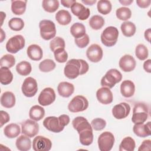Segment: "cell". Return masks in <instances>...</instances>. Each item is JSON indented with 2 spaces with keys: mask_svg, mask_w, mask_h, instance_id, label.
I'll return each instance as SVG.
<instances>
[{
  "mask_svg": "<svg viewBox=\"0 0 151 151\" xmlns=\"http://www.w3.org/2000/svg\"><path fill=\"white\" fill-rule=\"evenodd\" d=\"M119 31L115 27L110 26L106 28L102 32L100 39L102 44L108 47L114 46L118 39Z\"/></svg>",
  "mask_w": 151,
  "mask_h": 151,
  "instance_id": "3",
  "label": "cell"
},
{
  "mask_svg": "<svg viewBox=\"0 0 151 151\" xmlns=\"http://www.w3.org/2000/svg\"><path fill=\"white\" fill-rule=\"evenodd\" d=\"M65 41L60 37L54 38L50 42V48L52 52L59 48H65Z\"/></svg>",
  "mask_w": 151,
  "mask_h": 151,
  "instance_id": "44",
  "label": "cell"
},
{
  "mask_svg": "<svg viewBox=\"0 0 151 151\" xmlns=\"http://www.w3.org/2000/svg\"><path fill=\"white\" fill-rule=\"evenodd\" d=\"M119 65L122 71L130 72L135 68L136 62L133 57L129 54H126L120 58Z\"/></svg>",
  "mask_w": 151,
  "mask_h": 151,
  "instance_id": "18",
  "label": "cell"
},
{
  "mask_svg": "<svg viewBox=\"0 0 151 151\" xmlns=\"http://www.w3.org/2000/svg\"><path fill=\"white\" fill-rule=\"evenodd\" d=\"M114 135L110 132H104L98 137V146L100 151H110L114 144Z\"/></svg>",
  "mask_w": 151,
  "mask_h": 151,
  "instance_id": "7",
  "label": "cell"
},
{
  "mask_svg": "<svg viewBox=\"0 0 151 151\" xmlns=\"http://www.w3.org/2000/svg\"><path fill=\"white\" fill-rule=\"evenodd\" d=\"M16 71L19 75L26 76L31 73L32 67L29 62L22 61L17 64L16 66Z\"/></svg>",
  "mask_w": 151,
  "mask_h": 151,
  "instance_id": "35",
  "label": "cell"
},
{
  "mask_svg": "<svg viewBox=\"0 0 151 151\" xmlns=\"http://www.w3.org/2000/svg\"><path fill=\"white\" fill-rule=\"evenodd\" d=\"M21 132L29 137H33L39 132V124L35 120L27 119L21 123Z\"/></svg>",
  "mask_w": 151,
  "mask_h": 151,
  "instance_id": "10",
  "label": "cell"
},
{
  "mask_svg": "<svg viewBox=\"0 0 151 151\" xmlns=\"http://www.w3.org/2000/svg\"><path fill=\"white\" fill-rule=\"evenodd\" d=\"M149 116L148 106L143 103H136L133 109L132 121L134 124L144 123Z\"/></svg>",
  "mask_w": 151,
  "mask_h": 151,
  "instance_id": "2",
  "label": "cell"
},
{
  "mask_svg": "<svg viewBox=\"0 0 151 151\" xmlns=\"http://www.w3.org/2000/svg\"><path fill=\"white\" fill-rule=\"evenodd\" d=\"M41 37L45 40L53 39L56 34L55 24L50 20L43 19L39 23Z\"/></svg>",
  "mask_w": 151,
  "mask_h": 151,
  "instance_id": "5",
  "label": "cell"
},
{
  "mask_svg": "<svg viewBox=\"0 0 151 151\" xmlns=\"http://www.w3.org/2000/svg\"><path fill=\"white\" fill-rule=\"evenodd\" d=\"M123 34L127 37H132L136 32V28L134 24L130 21H124L120 27Z\"/></svg>",
  "mask_w": 151,
  "mask_h": 151,
  "instance_id": "31",
  "label": "cell"
},
{
  "mask_svg": "<svg viewBox=\"0 0 151 151\" xmlns=\"http://www.w3.org/2000/svg\"><path fill=\"white\" fill-rule=\"evenodd\" d=\"M151 122H148L146 124L139 123L134 124L133 127V131L134 133L140 137H145L149 136L151 134L150 127Z\"/></svg>",
  "mask_w": 151,
  "mask_h": 151,
  "instance_id": "19",
  "label": "cell"
},
{
  "mask_svg": "<svg viewBox=\"0 0 151 151\" xmlns=\"http://www.w3.org/2000/svg\"><path fill=\"white\" fill-rule=\"evenodd\" d=\"M72 124L78 133L86 129L92 127L88 120L83 116H78L74 119L72 121Z\"/></svg>",
  "mask_w": 151,
  "mask_h": 151,
  "instance_id": "26",
  "label": "cell"
},
{
  "mask_svg": "<svg viewBox=\"0 0 151 151\" xmlns=\"http://www.w3.org/2000/svg\"><path fill=\"white\" fill-rule=\"evenodd\" d=\"M55 19L59 24L66 25L71 22V15L68 11L61 9L58 11L55 14Z\"/></svg>",
  "mask_w": 151,
  "mask_h": 151,
  "instance_id": "29",
  "label": "cell"
},
{
  "mask_svg": "<svg viewBox=\"0 0 151 151\" xmlns=\"http://www.w3.org/2000/svg\"><path fill=\"white\" fill-rule=\"evenodd\" d=\"M57 91L60 96L63 97H69L74 91V86L72 83L62 81L58 85Z\"/></svg>",
  "mask_w": 151,
  "mask_h": 151,
  "instance_id": "21",
  "label": "cell"
},
{
  "mask_svg": "<svg viewBox=\"0 0 151 151\" xmlns=\"http://www.w3.org/2000/svg\"><path fill=\"white\" fill-rule=\"evenodd\" d=\"M55 60L60 63H64L68 59V54L65 48H59L54 52Z\"/></svg>",
  "mask_w": 151,
  "mask_h": 151,
  "instance_id": "45",
  "label": "cell"
},
{
  "mask_svg": "<svg viewBox=\"0 0 151 151\" xmlns=\"http://www.w3.org/2000/svg\"><path fill=\"white\" fill-rule=\"evenodd\" d=\"M45 116V110L44 108L38 105L32 106L29 111V117L31 119L36 122L41 120Z\"/></svg>",
  "mask_w": 151,
  "mask_h": 151,
  "instance_id": "27",
  "label": "cell"
},
{
  "mask_svg": "<svg viewBox=\"0 0 151 151\" xmlns=\"http://www.w3.org/2000/svg\"><path fill=\"white\" fill-rule=\"evenodd\" d=\"M52 147V142L42 136H37L32 142V149L35 151H48Z\"/></svg>",
  "mask_w": 151,
  "mask_h": 151,
  "instance_id": "12",
  "label": "cell"
},
{
  "mask_svg": "<svg viewBox=\"0 0 151 151\" xmlns=\"http://www.w3.org/2000/svg\"><path fill=\"white\" fill-rule=\"evenodd\" d=\"M88 107V101L83 96L78 95L73 98L68 105V109L72 113L86 110Z\"/></svg>",
  "mask_w": 151,
  "mask_h": 151,
  "instance_id": "6",
  "label": "cell"
},
{
  "mask_svg": "<svg viewBox=\"0 0 151 151\" xmlns=\"http://www.w3.org/2000/svg\"><path fill=\"white\" fill-rule=\"evenodd\" d=\"M27 1H11V11L15 15H21L26 10Z\"/></svg>",
  "mask_w": 151,
  "mask_h": 151,
  "instance_id": "30",
  "label": "cell"
},
{
  "mask_svg": "<svg viewBox=\"0 0 151 151\" xmlns=\"http://www.w3.org/2000/svg\"><path fill=\"white\" fill-rule=\"evenodd\" d=\"M55 97L56 96L54 89L51 87H46L41 91L38 101L41 106H47L51 104L55 101Z\"/></svg>",
  "mask_w": 151,
  "mask_h": 151,
  "instance_id": "11",
  "label": "cell"
},
{
  "mask_svg": "<svg viewBox=\"0 0 151 151\" xmlns=\"http://www.w3.org/2000/svg\"><path fill=\"white\" fill-rule=\"evenodd\" d=\"M70 33L75 38H79L86 34L85 26L80 22L73 24L70 28Z\"/></svg>",
  "mask_w": 151,
  "mask_h": 151,
  "instance_id": "32",
  "label": "cell"
},
{
  "mask_svg": "<svg viewBox=\"0 0 151 151\" xmlns=\"http://www.w3.org/2000/svg\"><path fill=\"white\" fill-rule=\"evenodd\" d=\"M81 2L86 4V5H93L94 4H95L96 2V0H82Z\"/></svg>",
  "mask_w": 151,
  "mask_h": 151,
  "instance_id": "56",
  "label": "cell"
},
{
  "mask_svg": "<svg viewBox=\"0 0 151 151\" xmlns=\"http://www.w3.org/2000/svg\"><path fill=\"white\" fill-rule=\"evenodd\" d=\"M71 11L74 15L81 21L87 19L90 14V11L88 8L85 7L83 4L77 2L72 5Z\"/></svg>",
  "mask_w": 151,
  "mask_h": 151,
  "instance_id": "16",
  "label": "cell"
},
{
  "mask_svg": "<svg viewBox=\"0 0 151 151\" xmlns=\"http://www.w3.org/2000/svg\"><path fill=\"white\" fill-rule=\"evenodd\" d=\"M0 113H1V127H2L4 124H5V123H8L9 121L10 117L9 114L4 110H1L0 111Z\"/></svg>",
  "mask_w": 151,
  "mask_h": 151,
  "instance_id": "49",
  "label": "cell"
},
{
  "mask_svg": "<svg viewBox=\"0 0 151 151\" xmlns=\"http://www.w3.org/2000/svg\"><path fill=\"white\" fill-rule=\"evenodd\" d=\"M27 53L28 57L33 61H40L42 58V48L37 44H31L27 48Z\"/></svg>",
  "mask_w": 151,
  "mask_h": 151,
  "instance_id": "22",
  "label": "cell"
},
{
  "mask_svg": "<svg viewBox=\"0 0 151 151\" xmlns=\"http://www.w3.org/2000/svg\"><path fill=\"white\" fill-rule=\"evenodd\" d=\"M116 15L119 19L126 21L131 18L132 11L129 8L120 7L117 9Z\"/></svg>",
  "mask_w": 151,
  "mask_h": 151,
  "instance_id": "40",
  "label": "cell"
},
{
  "mask_svg": "<svg viewBox=\"0 0 151 151\" xmlns=\"http://www.w3.org/2000/svg\"><path fill=\"white\" fill-rule=\"evenodd\" d=\"M21 90L23 94L28 97L34 96L38 91V84L36 80L31 77L26 78L22 85Z\"/></svg>",
  "mask_w": 151,
  "mask_h": 151,
  "instance_id": "9",
  "label": "cell"
},
{
  "mask_svg": "<svg viewBox=\"0 0 151 151\" xmlns=\"http://www.w3.org/2000/svg\"><path fill=\"white\" fill-rule=\"evenodd\" d=\"M130 111V106L125 102H122L115 105L112 109L113 116L116 119H123L127 117Z\"/></svg>",
  "mask_w": 151,
  "mask_h": 151,
  "instance_id": "15",
  "label": "cell"
},
{
  "mask_svg": "<svg viewBox=\"0 0 151 151\" xmlns=\"http://www.w3.org/2000/svg\"><path fill=\"white\" fill-rule=\"evenodd\" d=\"M135 55L140 60H146L149 55L147 48L142 44H138L135 49Z\"/></svg>",
  "mask_w": 151,
  "mask_h": 151,
  "instance_id": "43",
  "label": "cell"
},
{
  "mask_svg": "<svg viewBox=\"0 0 151 151\" xmlns=\"http://www.w3.org/2000/svg\"><path fill=\"white\" fill-rule=\"evenodd\" d=\"M91 126L93 130L100 131L105 128L106 126V122L101 118H96L91 121Z\"/></svg>",
  "mask_w": 151,
  "mask_h": 151,
  "instance_id": "46",
  "label": "cell"
},
{
  "mask_svg": "<svg viewBox=\"0 0 151 151\" xmlns=\"http://www.w3.org/2000/svg\"><path fill=\"white\" fill-rule=\"evenodd\" d=\"M151 150V140L149 139L145 140L140 146H139L138 150L139 151H144L148 150L150 151Z\"/></svg>",
  "mask_w": 151,
  "mask_h": 151,
  "instance_id": "48",
  "label": "cell"
},
{
  "mask_svg": "<svg viewBox=\"0 0 151 151\" xmlns=\"http://www.w3.org/2000/svg\"><path fill=\"white\" fill-rule=\"evenodd\" d=\"M43 125L48 130L54 133H60L63 131L64 127L61 124L58 117L48 116L43 121Z\"/></svg>",
  "mask_w": 151,
  "mask_h": 151,
  "instance_id": "13",
  "label": "cell"
},
{
  "mask_svg": "<svg viewBox=\"0 0 151 151\" xmlns=\"http://www.w3.org/2000/svg\"><path fill=\"white\" fill-rule=\"evenodd\" d=\"M1 42H2L3 41V40L5 38V34L4 32V31L2 30V29H1Z\"/></svg>",
  "mask_w": 151,
  "mask_h": 151,
  "instance_id": "57",
  "label": "cell"
},
{
  "mask_svg": "<svg viewBox=\"0 0 151 151\" xmlns=\"http://www.w3.org/2000/svg\"><path fill=\"white\" fill-rule=\"evenodd\" d=\"M76 2L77 1L76 0H61V4L66 8H71L72 5Z\"/></svg>",
  "mask_w": 151,
  "mask_h": 151,
  "instance_id": "53",
  "label": "cell"
},
{
  "mask_svg": "<svg viewBox=\"0 0 151 151\" xmlns=\"http://www.w3.org/2000/svg\"><path fill=\"white\" fill-rule=\"evenodd\" d=\"M8 26L11 29L19 31L23 29L24 27V22L20 18H12L9 21Z\"/></svg>",
  "mask_w": 151,
  "mask_h": 151,
  "instance_id": "41",
  "label": "cell"
},
{
  "mask_svg": "<svg viewBox=\"0 0 151 151\" xmlns=\"http://www.w3.org/2000/svg\"><path fill=\"white\" fill-rule=\"evenodd\" d=\"M56 64L55 62L51 59H45L41 61L38 65L41 71L47 73L52 71L55 68Z\"/></svg>",
  "mask_w": 151,
  "mask_h": 151,
  "instance_id": "39",
  "label": "cell"
},
{
  "mask_svg": "<svg viewBox=\"0 0 151 151\" xmlns=\"http://www.w3.org/2000/svg\"><path fill=\"white\" fill-rule=\"evenodd\" d=\"M13 80V74L9 68L1 67L0 68V82L3 85L10 84Z\"/></svg>",
  "mask_w": 151,
  "mask_h": 151,
  "instance_id": "34",
  "label": "cell"
},
{
  "mask_svg": "<svg viewBox=\"0 0 151 151\" xmlns=\"http://www.w3.org/2000/svg\"><path fill=\"white\" fill-rule=\"evenodd\" d=\"M150 0H137V5L141 8H146L149 7L150 5Z\"/></svg>",
  "mask_w": 151,
  "mask_h": 151,
  "instance_id": "51",
  "label": "cell"
},
{
  "mask_svg": "<svg viewBox=\"0 0 151 151\" xmlns=\"http://www.w3.org/2000/svg\"><path fill=\"white\" fill-rule=\"evenodd\" d=\"M150 35H151V29H150V28H148L147 29H146L145 31V34H144L145 39L148 42L150 41Z\"/></svg>",
  "mask_w": 151,
  "mask_h": 151,
  "instance_id": "54",
  "label": "cell"
},
{
  "mask_svg": "<svg viewBox=\"0 0 151 151\" xmlns=\"http://www.w3.org/2000/svg\"><path fill=\"white\" fill-rule=\"evenodd\" d=\"M42 6L44 11L50 13H53L59 7V1L57 0H44Z\"/></svg>",
  "mask_w": 151,
  "mask_h": 151,
  "instance_id": "37",
  "label": "cell"
},
{
  "mask_svg": "<svg viewBox=\"0 0 151 151\" xmlns=\"http://www.w3.org/2000/svg\"><path fill=\"white\" fill-rule=\"evenodd\" d=\"M4 133L6 137L13 139L17 137L21 133V129L18 124L11 123L6 126L4 129Z\"/></svg>",
  "mask_w": 151,
  "mask_h": 151,
  "instance_id": "28",
  "label": "cell"
},
{
  "mask_svg": "<svg viewBox=\"0 0 151 151\" xmlns=\"http://www.w3.org/2000/svg\"><path fill=\"white\" fill-rule=\"evenodd\" d=\"M89 69L88 63L83 59H71L68 61L64 68L65 77L69 79H74L78 76L86 74Z\"/></svg>",
  "mask_w": 151,
  "mask_h": 151,
  "instance_id": "1",
  "label": "cell"
},
{
  "mask_svg": "<svg viewBox=\"0 0 151 151\" xmlns=\"http://www.w3.org/2000/svg\"><path fill=\"white\" fill-rule=\"evenodd\" d=\"M136 146L134 140L130 137L127 136L123 139L121 143L119 145V151H133Z\"/></svg>",
  "mask_w": 151,
  "mask_h": 151,
  "instance_id": "33",
  "label": "cell"
},
{
  "mask_svg": "<svg viewBox=\"0 0 151 151\" xmlns=\"http://www.w3.org/2000/svg\"><path fill=\"white\" fill-rule=\"evenodd\" d=\"M74 42L76 45L80 48H83L88 45L90 42V38L87 34H85L83 37L79 38H74Z\"/></svg>",
  "mask_w": 151,
  "mask_h": 151,
  "instance_id": "47",
  "label": "cell"
},
{
  "mask_svg": "<svg viewBox=\"0 0 151 151\" xmlns=\"http://www.w3.org/2000/svg\"><path fill=\"white\" fill-rule=\"evenodd\" d=\"M15 64V58L11 54H5L3 55L0 60L1 67H6L10 68Z\"/></svg>",
  "mask_w": 151,
  "mask_h": 151,
  "instance_id": "42",
  "label": "cell"
},
{
  "mask_svg": "<svg viewBox=\"0 0 151 151\" xmlns=\"http://www.w3.org/2000/svg\"><path fill=\"white\" fill-rule=\"evenodd\" d=\"M120 92L123 96L126 98L132 97L135 92V85L129 80H124L120 85Z\"/></svg>",
  "mask_w": 151,
  "mask_h": 151,
  "instance_id": "20",
  "label": "cell"
},
{
  "mask_svg": "<svg viewBox=\"0 0 151 151\" xmlns=\"http://www.w3.org/2000/svg\"><path fill=\"white\" fill-rule=\"evenodd\" d=\"M143 68L146 72L149 73H151V60L150 59H148L144 62Z\"/></svg>",
  "mask_w": 151,
  "mask_h": 151,
  "instance_id": "52",
  "label": "cell"
},
{
  "mask_svg": "<svg viewBox=\"0 0 151 151\" xmlns=\"http://www.w3.org/2000/svg\"><path fill=\"white\" fill-rule=\"evenodd\" d=\"M88 22L92 29L94 30H99L104 26L105 21L101 16L95 15L89 19Z\"/></svg>",
  "mask_w": 151,
  "mask_h": 151,
  "instance_id": "36",
  "label": "cell"
},
{
  "mask_svg": "<svg viewBox=\"0 0 151 151\" xmlns=\"http://www.w3.org/2000/svg\"><path fill=\"white\" fill-rule=\"evenodd\" d=\"M103 52L101 47L97 44H91L86 51L87 58L93 63H98L103 58Z\"/></svg>",
  "mask_w": 151,
  "mask_h": 151,
  "instance_id": "14",
  "label": "cell"
},
{
  "mask_svg": "<svg viewBox=\"0 0 151 151\" xmlns=\"http://www.w3.org/2000/svg\"><path fill=\"white\" fill-rule=\"evenodd\" d=\"M25 45V40L21 35H16L10 38L6 44V50L12 54H15L22 50Z\"/></svg>",
  "mask_w": 151,
  "mask_h": 151,
  "instance_id": "8",
  "label": "cell"
},
{
  "mask_svg": "<svg viewBox=\"0 0 151 151\" xmlns=\"http://www.w3.org/2000/svg\"><path fill=\"white\" fill-rule=\"evenodd\" d=\"M79 134V140L81 145L84 146H89L93 142V128L86 129L80 132Z\"/></svg>",
  "mask_w": 151,
  "mask_h": 151,
  "instance_id": "23",
  "label": "cell"
},
{
  "mask_svg": "<svg viewBox=\"0 0 151 151\" xmlns=\"http://www.w3.org/2000/svg\"><path fill=\"white\" fill-rule=\"evenodd\" d=\"M96 97L97 100L103 104H109L112 103L113 96L109 88L102 87L97 90L96 92Z\"/></svg>",
  "mask_w": 151,
  "mask_h": 151,
  "instance_id": "17",
  "label": "cell"
},
{
  "mask_svg": "<svg viewBox=\"0 0 151 151\" xmlns=\"http://www.w3.org/2000/svg\"><path fill=\"white\" fill-rule=\"evenodd\" d=\"M59 120L61 123V124L65 127V126L68 125V123H70V117L67 114H61L58 117Z\"/></svg>",
  "mask_w": 151,
  "mask_h": 151,
  "instance_id": "50",
  "label": "cell"
},
{
  "mask_svg": "<svg viewBox=\"0 0 151 151\" xmlns=\"http://www.w3.org/2000/svg\"><path fill=\"white\" fill-rule=\"evenodd\" d=\"M122 79V73L116 68H111L107 71L101 80V86L109 88H113L116 83L121 81Z\"/></svg>",
  "mask_w": 151,
  "mask_h": 151,
  "instance_id": "4",
  "label": "cell"
},
{
  "mask_svg": "<svg viewBox=\"0 0 151 151\" xmlns=\"http://www.w3.org/2000/svg\"><path fill=\"white\" fill-rule=\"evenodd\" d=\"M15 96L11 91H5L1 97V104L5 108H12L15 104Z\"/></svg>",
  "mask_w": 151,
  "mask_h": 151,
  "instance_id": "24",
  "label": "cell"
},
{
  "mask_svg": "<svg viewBox=\"0 0 151 151\" xmlns=\"http://www.w3.org/2000/svg\"><path fill=\"white\" fill-rule=\"evenodd\" d=\"M97 8L99 12L103 15H107L111 12L112 5L109 1L100 0L97 2Z\"/></svg>",
  "mask_w": 151,
  "mask_h": 151,
  "instance_id": "38",
  "label": "cell"
},
{
  "mask_svg": "<svg viewBox=\"0 0 151 151\" xmlns=\"http://www.w3.org/2000/svg\"><path fill=\"white\" fill-rule=\"evenodd\" d=\"M133 2V0H123V1L120 0L119 1V2L124 6L130 5Z\"/></svg>",
  "mask_w": 151,
  "mask_h": 151,
  "instance_id": "55",
  "label": "cell"
},
{
  "mask_svg": "<svg viewBox=\"0 0 151 151\" xmlns=\"http://www.w3.org/2000/svg\"><path fill=\"white\" fill-rule=\"evenodd\" d=\"M15 145L20 151H27L31 147V140L29 137L25 134L21 135L16 140Z\"/></svg>",
  "mask_w": 151,
  "mask_h": 151,
  "instance_id": "25",
  "label": "cell"
}]
</instances>
